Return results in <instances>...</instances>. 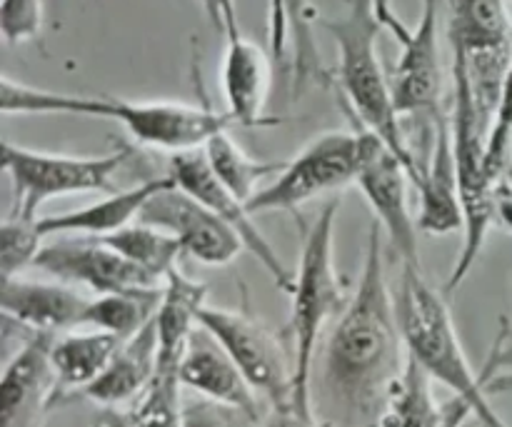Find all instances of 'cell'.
I'll use <instances>...</instances> for the list:
<instances>
[{
	"mask_svg": "<svg viewBox=\"0 0 512 427\" xmlns=\"http://www.w3.org/2000/svg\"><path fill=\"white\" fill-rule=\"evenodd\" d=\"M395 295L385 280L380 225L373 223L358 290L335 320L313 385L315 420L335 427L378 425L408 353Z\"/></svg>",
	"mask_w": 512,
	"mask_h": 427,
	"instance_id": "cell-1",
	"label": "cell"
},
{
	"mask_svg": "<svg viewBox=\"0 0 512 427\" xmlns=\"http://www.w3.org/2000/svg\"><path fill=\"white\" fill-rule=\"evenodd\" d=\"M0 108L5 115H88L108 118L123 125L130 138L148 148L168 153L203 150L218 133L230 128L233 118L215 108L173 100H120L90 98V95L58 93V90L33 88L13 78H3Z\"/></svg>",
	"mask_w": 512,
	"mask_h": 427,
	"instance_id": "cell-2",
	"label": "cell"
},
{
	"mask_svg": "<svg viewBox=\"0 0 512 427\" xmlns=\"http://www.w3.org/2000/svg\"><path fill=\"white\" fill-rule=\"evenodd\" d=\"M323 25L338 48V83L350 113L390 153L398 155L418 188L423 178V163L415 160L405 140L390 78L385 75L380 60L378 40L385 25L375 10V0H348L345 13L335 20H325Z\"/></svg>",
	"mask_w": 512,
	"mask_h": 427,
	"instance_id": "cell-3",
	"label": "cell"
},
{
	"mask_svg": "<svg viewBox=\"0 0 512 427\" xmlns=\"http://www.w3.org/2000/svg\"><path fill=\"white\" fill-rule=\"evenodd\" d=\"M400 333L405 340V353L435 380L453 390L455 398H463L473 408L483 427H508L488 400V378L475 375L465 355L460 335L455 330L448 300L425 280L423 268H403L398 290H395Z\"/></svg>",
	"mask_w": 512,
	"mask_h": 427,
	"instance_id": "cell-4",
	"label": "cell"
},
{
	"mask_svg": "<svg viewBox=\"0 0 512 427\" xmlns=\"http://www.w3.org/2000/svg\"><path fill=\"white\" fill-rule=\"evenodd\" d=\"M338 200H330L318 213L315 223L305 230L303 255L290 293L288 340L295 365L293 418L315 420L313 415V378L318 340L330 318H338L345 300V285L335 270V220Z\"/></svg>",
	"mask_w": 512,
	"mask_h": 427,
	"instance_id": "cell-5",
	"label": "cell"
},
{
	"mask_svg": "<svg viewBox=\"0 0 512 427\" xmlns=\"http://www.w3.org/2000/svg\"><path fill=\"white\" fill-rule=\"evenodd\" d=\"M453 83H455V110H453V148L458 163L460 198L465 210V240L458 260L450 270L445 293H455L473 273L488 233L495 225V180L490 178L485 163L488 148V125L480 115L473 85H470L465 60L453 53Z\"/></svg>",
	"mask_w": 512,
	"mask_h": 427,
	"instance_id": "cell-6",
	"label": "cell"
},
{
	"mask_svg": "<svg viewBox=\"0 0 512 427\" xmlns=\"http://www.w3.org/2000/svg\"><path fill=\"white\" fill-rule=\"evenodd\" d=\"M380 148L383 143L365 128L323 133L285 163L273 183L260 188L248 203L250 215L275 210L298 213L300 205L340 193L353 183L358 185V178Z\"/></svg>",
	"mask_w": 512,
	"mask_h": 427,
	"instance_id": "cell-7",
	"label": "cell"
},
{
	"mask_svg": "<svg viewBox=\"0 0 512 427\" xmlns=\"http://www.w3.org/2000/svg\"><path fill=\"white\" fill-rule=\"evenodd\" d=\"M133 158V145L105 155H65L23 148L5 140L3 170L13 185V215L38 220L40 205L80 193H115V173Z\"/></svg>",
	"mask_w": 512,
	"mask_h": 427,
	"instance_id": "cell-8",
	"label": "cell"
},
{
	"mask_svg": "<svg viewBox=\"0 0 512 427\" xmlns=\"http://www.w3.org/2000/svg\"><path fill=\"white\" fill-rule=\"evenodd\" d=\"M198 325L213 335L235 360L250 388L270 403L278 418H293V353L283 348L278 335L245 310L205 305Z\"/></svg>",
	"mask_w": 512,
	"mask_h": 427,
	"instance_id": "cell-9",
	"label": "cell"
},
{
	"mask_svg": "<svg viewBox=\"0 0 512 427\" xmlns=\"http://www.w3.org/2000/svg\"><path fill=\"white\" fill-rule=\"evenodd\" d=\"M453 53L465 60L485 125H493L512 63V20L505 0H450Z\"/></svg>",
	"mask_w": 512,
	"mask_h": 427,
	"instance_id": "cell-10",
	"label": "cell"
},
{
	"mask_svg": "<svg viewBox=\"0 0 512 427\" xmlns=\"http://www.w3.org/2000/svg\"><path fill=\"white\" fill-rule=\"evenodd\" d=\"M33 268L73 288L85 285L95 295L158 290L165 285L148 270L123 258L103 238H88V235H80V238L65 235L58 243H45Z\"/></svg>",
	"mask_w": 512,
	"mask_h": 427,
	"instance_id": "cell-11",
	"label": "cell"
},
{
	"mask_svg": "<svg viewBox=\"0 0 512 427\" xmlns=\"http://www.w3.org/2000/svg\"><path fill=\"white\" fill-rule=\"evenodd\" d=\"M168 175L175 180V185H178L180 190L193 195L198 203H203L205 208L213 210L220 220H225V223L240 235L245 250L260 260V265L268 270V275L275 280V285H278L283 293H293L295 273H290V270L285 268V263L280 260V255L275 253L273 245L265 240V235L260 233L258 225L253 223L248 203L235 198V195L215 178L203 150L170 155Z\"/></svg>",
	"mask_w": 512,
	"mask_h": 427,
	"instance_id": "cell-12",
	"label": "cell"
},
{
	"mask_svg": "<svg viewBox=\"0 0 512 427\" xmlns=\"http://www.w3.org/2000/svg\"><path fill=\"white\" fill-rule=\"evenodd\" d=\"M138 220L173 235L183 253L203 265H230L245 250L240 235L225 220L178 185L150 198Z\"/></svg>",
	"mask_w": 512,
	"mask_h": 427,
	"instance_id": "cell-13",
	"label": "cell"
},
{
	"mask_svg": "<svg viewBox=\"0 0 512 427\" xmlns=\"http://www.w3.org/2000/svg\"><path fill=\"white\" fill-rule=\"evenodd\" d=\"M440 0H423L420 20L403 40V53L390 75L398 115H428L438 120L443 98V58L438 38Z\"/></svg>",
	"mask_w": 512,
	"mask_h": 427,
	"instance_id": "cell-14",
	"label": "cell"
},
{
	"mask_svg": "<svg viewBox=\"0 0 512 427\" xmlns=\"http://www.w3.org/2000/svg\"><path fill=\"white\" fill-rule=\"evenodd\" d=\"M55 335L35 333L5 363L0 380V427H45L55 408L50 345Z\"/></svg>",
	"mask_w": 512,
	"mask_h": 427,
	"instance_id": "cell-15",
	"label": "cell"
},
{
	"mask_svg": "<svg viewBox=\"0 0 512 427\" xmlns=\"http://www.w3.org/2000/svg\"><path fill=\"white\" fill-rule=\"evenodd\" d=\"M408 183L413 180L405 165L385 145L358 178V188L363 190L370 210L375 213V223L385 230L390 248L403 268H423L418 250V218L410 215Z\"/></svg>",
	"mask_w": 512,
	"mask_h": 427,
	"instance_id": "cell-16",
	"label": "cell"
},
{
	"mask_svg": "<svg viewBox=\"0 0 512 427\" xmlns=\"http://www.w3.org/2000/svg\"><path fill=\"white\" fill-rule=\"evenodd\" d=\"M90 298L80 295L73 285L38 283V280H3L0 283V310L5 323L18 325L28 335H63L85 328Z\"/></svg>",
	"mask_w": 512,
	"mask_h": 427,
	"instance_id": "cell-17",
	"label": "cell"
},
{
	"mask_svg": "<svg viewBox=\"0 0 512 427\" xmlns=\"http://www.w3.org/2000/svg\"><path fill=\"white\" fill-rule=\"evenodd\" d=\"M418 230L428 235H450L465 230V210L460 198L458 163L453 148V125L440 115L423 178L418 183Z\"/></svg>",
	"mask_w": 512,
	"mask_h": 427,
	"instance_id": "cell-18",
	"label": "cell"
},
{
	"mask_svg": "<svg viewBox=\"0 0 512 427\" xmlns=\"http://www.w3.org/2000/svg\"><path fill=\"white\" fill-rule=\"evenodd\" d=\"M178 375L183 388L200 398L238 405V408L260 415V395L250 388L245 375L240 373L235 360L225 353L223 345L213 335L205 333L200 325L185 348Z\"/></svg>",
	"mask_w": 512,
	"mask_h": 427,
	"instance_id": "cell-19",
	"label": "cell"
},
{
	"mask_svg": "<svg viewBox=\"0 0 512 427\" xmlns=\"http://www.w3.org/2000/svg\"><path fill=\"white\" fill-rule=\"evenodd\" d=\"M170 185H175V180L170 175L145 180V183H135L125 190H115V193L105 195L103 200L85 205V208L38 218V230L43 233V238H55V235L105 238V235H113L118 230L133 225L140 218L145 205H148V200L163 193Z\"/></svg>",
	"mask_w": 512,
	"mask_h": 427,
	"instance_id": "cell-20",
	"label": "cell"
},
{
	"mask_svg": "<svg viewBox=\"0 0 512 427\" xmlns=\"http://www.w3.org/2000/svg\"><path fill=\"white\" fill-rule=\"evenodd\" d=\"M270 83H273V63L270 55L253 40L243 35L228 38L223 60V90L233 123L243 128H258L273 120L265 118Z\"/></svg>",
	"mask_w": 512,
	"mask_h": 427,
	"instance_id": "cell-21",
	"label": "cell"
},
{
	"mask_svg": "<svg viewBox=\"0 0 512 427\" xmlns=\"http://www.w3.org/2000/svg\"><path fill=\"white\" fill-rule=\"evenodd\" d=\"M313 25L315 8L310 0H268L270 55L278 63H285L293 50L295 93H300L308 83H330V73L315 45Z\"/></svg>",
	"mask_w": 512,
	"mask_h": 427,
	"instance_id": "cell-22",
	"label": "cell"
},
{
	"mask_svg": "<svg viewBox=\"0 0 512 427\" xmlns=\"http://www.w3.org/2000/svg\"><path fill=\"white\" fill-rule=\"evenodd\" d=\"M158 358V328H155V320H150L138 335L120 345L103 375L93 385H88L78 398L90 400L100 408H120L125 403H133L135 398H143L158 375Z\"/></svg>",
	"mask_w": 512,
	"mask_h": 427,
	"instance_id": "cell-23",
	"label": "cell"
},
{
	"mask_svg": "<svg viewBox=\"0 0 512 427\" xmlns=\"http://www.w3.org/2000/svg\"><path fill=\"white\" fill-rule=\"evenodd\" d=\"M470 415H475L473 408L463 398L438 403L433 395V378L408 355L378 427H463Z\"/></svg>",
	"mask_w": 512,
	"mask_h": 427,
	"instance_id": "cell-24",
	"label": "cell"
},
{
	"mask_svg": "<svg viewBox=\"0 0 512 427\" xmlns=\"http://www.w3.org/2000/svg\"><path fill=\"white\" fill-rule=\"evenodd\" d=\"M125 340L115 335L88 330V333L55 335L50 345V368L55 375V405L75 400L88 385L103 375L110 360Z\"/></svg>",
	"mask_w": 512,
	"mask_h": 427,
	"instance_id": "cell-25",
	"label": "cell"
},
{
	"mask_svg": "<svg viewBox=\"0 0 512 427\" xmlns=\"http://www.w3.org/2000/svg\"><path fill=\"white\" fill-rule=\"evenodd\" d=\"M208 305V285L190 280L183 270H173L165 280L163 303L155 315L160 340V370H178L190 338L198 330V318Z\"/></svg>",
	"mask_w": 512,
	"mask_h": 427,
	"instance_id": "cell-26",
	"label": "cell"
},
{
	"mask_svg": "<svg viewBox=\"0 0 512 427\" xmlns=\"http://www.w3.org/2000/svg\"><path fill=\"white\" fill-rule=\"evenodd\" d=\"M163 288L90 298L88 313H85V328L115 335L120 340L133 338L150 320H155L160 303H163Z\"/></svg>",
	"mask_w": 512,
	"mask_h": 427,
	"instance_id": "cell-27",
	"label": "cell"
},
{
	"mask_svg": "<svg viewBox=\"0 0 512 427\" xmlns=\"http://www.w3.org/2000/svg\"><path fill=\"white\" fill-rule=\"evenodd\" d=\"M205 158H208L210 170L215 178L243 203H250L255 195L260 193V183L270 175L280 173L283 163H265V160H255L230 138L228 130L215 135L208 145L203 148Z\"/></svg>",
	"mask_w": 512,
	"mask_h": 427,
	"instance_id": "cell-28",
	"label": "cell"
},
{
	"mask_svg": "<svg viewBox=\"0 0 512 427\" xmlns=\"http://www.w3.org/2000/svg\"><path fill=\"white\" fill-rule=\"evenodd\" d=\"M103 240L110 248L118 250L123 258H128L138 268L148 270L150 275H155L163 283L173 270H178V260L185 255L183 245L173 235L155 228V225L140 223V220L118 230V233L105 235Z\"/></svg>",
	"mask_w": 512,
	"mask_h": 427,
	"instance_id": "cell-29",
	"label": "cell"
},
{
	"mask_svg": "<svg viewBox=\"0 0 512 427\" xmlns=\"http://www.w3.org/2000/svg\"><path fill=\"white\" fill-rule=\"evenodd\" d=\"M45 238L38 230V220H23L10 215L0 225V283L23 275L25 268L35 265Z\"/></svg>",
	"mask_w": 512,
	"mask_h": 427,
	"instance_id": "cell-30",
	"label": "cell"
},
{
	"mask_svg": "<svg viewBox=\"0 0 512 427\" xmlns=\"http://www.w3.org/2000/svg\"><path fill=\"white\" fill-rule=\"evenodd\" d=\"M183 383L178 370H160L133 413L140 427H183Z\"/></svg>",
	"mask_w": 512,
	"mask_h": 427,
	"instance_id": "cell-31",
	"label": "cell"
},
{
	"mask_svg": "<svg viewBox=\"0 0 512 427\" xmlns=\"http://www.w3.org/2000/svg\"><path fill=\"white\" fill-rule=\"evenodd\" d=\"M512 150V63L505 75L503 93H500L498 110H495L493 125L488 133V148H485V163H488L490 178L498 183L508 173Z\"/></svg>",
	"mask_w": 512,
	"mask_h": 427,
	"instance_id": "cell-32",
	"label": "cell"
},
{
	"mask_svg": "<svg viewBox=\"0 0 512 427\" xmlns=\"http://www.w3.org/2000/svg\"><path fill=\"white\" fill-rule=\"evenodd\" d=\"M183 427H260V415L193 395L183 400Z\"/></svg>",
	"mask_w": 512,
	"mask_h": 427,
	"instance_id": "cell-33",
	"label": "cell"
},
{
	"mask_svg": "<svg viewBox=\"0 0 512 427\" xmlns=\"http://www.w3.org/2000/svg\"><path fill=\"white\" fill-rule=\"evenodd\" d=\"M45 0H3L0 3V33L5 43L18 45L43 33Z\"/></svg>",
	"mask_w": 512,
	"mask_h": 427,
	"instance_id": "cell-34",
	"label": "cell"
},
{
	"mask_svg": "<svg viewBox=\"0 0 512 427\" xmlns=\"http://www.w3.org/2000/svg\"><path fill=\"white\" fill-rule=\"evenodd\" d=\"M213 25L223 30L225 38H233L240 33L238 28V10H235V0H213Z\"/></svg>",
	"mask_w": 512,
	"mask_h": 427,
	"instance_id": "cell-35",
	"label": "cell"
},
{
	"mask_svg": "<svg viewBox=\"0 0 512 427\" xmlns=\"http://www.w3.org/2000/svg\"><path fill=\"white\" fill-rule=\"evenodd\" d=\"M375 10H378L380 20H383L385 30H390V33L395 35V40H398V43L405 38V35L410 33L408 25H405L403 20H400L398 15H395L393 0H375Z\"/></svg>",
	"mask_w": 512,
	"mask_h": 427,
	"instance_id": "cell-36",
	"label": "cell"
},
{
	"mask_svg": "<svg viewBox=\"0 0 512 427\" xmlns=\"http://www.w3.org/2000/svg\"><path fill=\"white\" fill-rule=\"evenodd\" d=\"M98 427H140L138 418L133 410H120V408H105L100 415Z\"/></svg>",
	"mask_w": 512,
	"mask_h": 427,
	"instance_id": "cell-37",
	"label": "cell"
},
{
	"mask_svg": "<svg viewBox=\"0 0 512 427\" xmlns=\"http://www.w3.org/2000/svg\"><path fill=\"white\" fill-rule=\"evenodd\" d=\"M273 427H335V425H325L320 420H298V418H278V423ZM365 427H378V425H365Z\"/></svg>",
	"mask_w": 512,
	"mask_h": 427,
	"instance_id": "cell-38",
	"label": "cell"
},
{
	"mask_svg": "<svg viewBox=\"0 0 512 427\" xmlns=\"http://www.w3.org/2000/svg\"><path fill=\"white\" fill-rule=\"evenodd\" d=\"M198 3L203 5V8H205V13H208L210 18H213V0H198Z\"/></svg>",
	"mask_w": 512,
	"mask_h": 427,
	"instance_id": "cell-39",
	"label": "cell"
},
{
	"mask_svg": "<svg viewBox=\"0 0 512 427\" xmlns=\"http://www.w3.org/2000/svg\"><path fill=\"white\" fill-rule=\"evenodd\" d=\"M448 3H450V0H448Z\"/></svg>",
	"mask_w": 512,
	"mask_h": 427,
	"instance_id": "cell-40",
	"label": "cell"
}]
</instances>
